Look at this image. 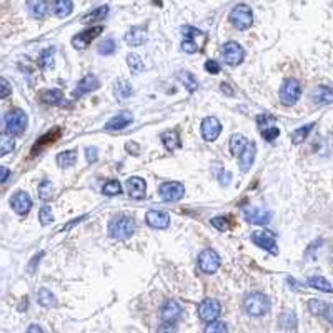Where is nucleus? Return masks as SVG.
I'll list each match as a JSON object with an SVG mask.
<instances>
[{"label": "nucleus", "instance_id": "nucleus-1", "mask_svg": "<svg viewBox=\"0 0 333 333\" xmlns=\"http://www.w3.org/2000/svg\"><path fill=\"white\" fill-rule=\"evenodd\" d=\"M135 220L127 215L113 217L108 223V233L117 240H128L135 233Z\"/></svg>", "mask_w": 333, "mask_h": 333}, {"label": "nucleus", "instance_id": "nucleus-2", "mask_svg": "<svg viewBox=\"0 0 333 333\" xmlns=\"http://www.w3.org/2000/svg\"><path fill=\"white\" fill-rule=\"evenodd\" d=\"M243 308L250 316H263L270 308V302L263 293H248L243 300Z\"/></svg>", "mask_w": 333, "mask_h": 333}, {"label": "nucleus", "instance_id": "nucleus-3", "mask_svg": "<svg viewBox=\"0 0 333 333\" xmlns=\"http://www.w3.org/2000/svg\"><path fill=\"white\" fill-rule=\"evenodd\" d=\"M230 22L232 25L238 30H247L253 24V14L252 9L247 4H238L237 7H233L230 12Z\"/></svg>", "mask_w": 333, "mask_h": 333}, {"label": "nucleus", "instance_id": "nucleus-4", "mask_svg": "<svg viewBox=\"0 0 333 333\" xmlns=\"http://www.w3.org/2000/svg\"><path fill=\"white\" fill-rule=\"evenodd\" d=\"M27 122H29V117L24 110L20 108H15V110H10L7 115H5V128L10 135H20L25 132L27 128Z\"/></svg>", "mask_w": 333, "mask_h": 333}, {"label": "nucleus", "instance_id": "nucleus-5", "mask_svg": "<svg viewBox=\"0 0 333 333\" xmlns=\"http://www.w3.org/2000/svg\"><path fill=\"white\" fill-rule=\"evenodd\" d=\"M300 94H302V89H300V84L295 79H288L283 82L282 89H280V102L285 107H292L298 102Z\"/></svg>", "mask_w": 333, "mask_h": 333}, {"label": "nucleus", "instance_id": "nucleus-6", "mask_svg": "<svg viewBox=\"0 0 333 333\" xmlns=\"http://www.w3.org/2000/svg\"><path fill=\"white\" fill-rule=\"evenodd\" d=\"M198 267L204 274H215L220 269V256L217 255L215 250L207 248L198 256Z\"/></svg>", "mask_w": 333, "mask_h": 333}, {"label": "nucleus", "instance_id": "nucleus-7", "mask_svg": "<svg viewBox=\"0 0 333 333\" xmlns=\"http://www.w3.org/2000/svg\"><path fill=\"white\" fill-rule=\"evenodd\" d=\"M102 32H103V27H90V29L80 32V34H77L72 39L74 48H77V50H85V48L102 34Z\"/></svg>", "mask_w": 333, "mask_h": 333}, {"label": "nucleus", "instance_id": "nucleus-8", "mask_svg": "<svg viewBox=\"0 0 333 333\" xmlns=\"http://www.w3.org/2000/svg\"><path fill=\"white\" fill-rule=\"evenodd\" d=\"M222 55H223V60H225L228 65H232V67H237V65L242 63L245 52H243V48L240 47L237 42H227L225 45H223V48H222Z\"/></svg>", "mask_w": 333, "mask_h": 333}, {"label": "nucleus", "instance_id": "nucleus-9", "mask_svg": "<svg viewBox=\"0 0 333 333\" xmlns=\"http://www.w3.org/2000/svg\"><path fill=\"white\" fill-rule=\"evenodd\" d=\"M252 240H253L255 245H258L260 248L267 250V252H270V253H274V255L278 253L274 233H269L267 230H256V232L252 233Z\"/></svg>", "mask_w": 333, "mask_h": 333}, {"label": "nucleus", "instance_id": "nucleus-10", "mask_svg": "<svg viewBox=\"0 0 333 333\" xmlns=\"http://www.w3.org/2000/svg\"><path fill=\"white\" fill-rule=\"evenodd\" d=\"M220 303L217 302V300H214V298H205L204 302L200 303V307H198V315H200V318L204 320V321H214V320H217L218 318V315H220Z\"/></svg>", "mask_w": 333, "mask_h": 333}, {"label": "nucleus", "instance_id": "nucleus-11", "mask_svg": "<svg viewBox=\"0 0 333 333\" xmlns=\"http://www.w3.org/2000/svg\"><path fill=\"white\" fill-rule=\"evenodd\" d=\"M222 132V125L215 117H207L202 120V137L207 142H214Z\"/></svg>", "mask_w": 333, "mask_h": 333}, {"label": "nucleus", "instance_id": "nucleus-12", "mask_svg": "<svg viewBox=\"0 0 333 333\" xmlns=\"http://www.w3.org/2000/svg\"><path fill=\"white\" fill-rule=\"evenodd\" d=\"M185 195V188L178 182H167L160 187V196L165 202H177Z\"/></svg>", "mask_w": 333, "mask_h": 333}, {"label": "nucleus", "instance_id": "nucleus-13", "mask_svg": "<svg viewBox=\"0 0 333 333\" xmlns=\"http://www.w3.org/2000/svg\"><path fill=\"white\" fill-rule=\"evenodd\" d=\"M270 214L260 207H250V209H245V220L252 225H267L270 222Z\"/></svg>", "mask_w": 333, "mask_h": 333}, {"label": "nucleus", "instance_id": "nucleus-14", "mask_svg": "<svg viewBox=\"0 0 333 333\" xmlns=\"http://www.w3.org/2000/svg\"><path fill=\"white\" fill-rule=\"evenodd\" d=\"M145 220L149 223V227L157 228V230H162V228H167L170 225V217H168L167 212H160V210L147 212Z\"/></svg>", "mask_w": 333, "mask_h": 333}, {"label": "nucleus", "instance_id": "nucleus-15", "mask_svg": "<svg viewBox=\"0 0 333 333\" xmlns=\"http://www.w3.org/2000/svg\"><path fill=\"white\" fill-rule=\"evenodd\" d=\"M10 205L19 215H25L32 209V198L27 192H17L10 198Z\"/></svg>", "mask_w": 333, "mask_h": 333}, {"label": "nucleus", "instance_id": "nucleus-16", "mask_svg": "<svg viewBox=\"0 0 333 333\" xmlns=\"http://www.w3.org/2000/svg\"><path fill=\"white\" fill-rule=\"evenodd\" d=\"M180 313H182V308H180V305L175 300H168L160 310V316H162L163 323H175Z\"/></svg>", "mask_w": 333, "mask_h": 333}, {"label": "nucleus", "instance_id": "nucleus-17", "mask_svg": "<svg viewBox=\"0 0 333 333\" xmlns=\"http://www.w3.org/2000/svg\"><path fill=\"white\" fill-rule=\"evenodd\" d=\"M125 187H127V192L128 195L132 196L135 200H140L145 196V192H147V183L144 178L140 177H132L127 180V183H125Z\"/></svg>", "mask_w": 333, "mask_h": 333}, {"label": "nucleus", "instance_id": "nucleus-18", "mask_svg": "<svg viewBox=\"0 0 333 333\" xmlns=\"http://www.w3.org/2000/svg\"><path fill=\"white\" fill-rule=\"evenodd\" d=\"M255 154H256V147L252 142H247V145H245V149L240 152V170L242 172H248L250 168H252L253 162H255Z\"/></svg>", "mask_w": 333, "mask_h": 333}, {"label": "nucleus", "instance_id": "nucleus-19", "mask_svg": "<svg viewBox=\"0 0 333 333\" xmlns=\"http://www.w3.org/2000/svg\"><path fill=\"white\" fill-rule=\"evenodd\" d=\"M132 113L123 110L122 113H118V115H115L113 118H110L108 122L105 123V130H110V132H117V130H122L125 127H128L130 123H132Z\"/></svg>", "mask_w": 333, "mask_h": 333}, {"label": "nucleus", "instance_id": "nucleus-20", "mask_svg": "<svg viewBox=\"0 0 333 333\" xmlns=\"http://www.w3.org/2000/svg\"><path fill=\"white\" fill-rule=\"evenodd\" d=\"M98 87H100V82H98V79L95 77V75H85V77L79 82V85L75 87L74 95L75 97L85 95V94H89V92L97 90Z\"/></svg>", "mask_w": 333, "mask_h": 333}, {"label": "nucleus", "instance_id": "nucleus-21", "mask_svg": "<svg viewBox=\"0 0 333 333\" xmlns=\"http://www.w3.org/2000/svg\"><path fill=\"white\" fill-rule=\"evenodd\" d=\"M147 39H149V34H147V30L144 27H132L127 34H125V42L128 43V45H142V43H145Z\"/></svg>", "mask_w": 333, "mask_h": 333}, {"label": "nucleus", "instance_id": "nucleus-22", "mask_svg": "<svg viewBox=\"0 0 333 333\" xmlns=\"http://www.w3.org/2000/svg\"><path fill=\"white\" fill-rule=\"evenodd\" d=\"M308 308L313 315H323L326 313V318L328 321H331V307L328 303L320 302V300H310L308 302Z\"/></svg>", "mask_w": 333, "mask_h": 333}, {"label": "nucleus", "instance_id": "nucleus-23", "mask_svg": "<svg viewBox=\"0 0 333 333\" xmlns=\"http://www.w3.org/2000/svg\"><path fill=\"white\" fill-rule=\"evenodd\" d=\"M72 9H74L72 0H55V2H53V14H55L58 19H65L72 12Z\"/></svg>", "mask_w": 333, "mask_h": 333}, {"label": "nucleus", "instance_id": "nucleus-24", "mask_svg": "<svg viewBox=\"0 0 333 333\" xmlns=\"http://www.w3.org/2000/svg\"><path fill=\"white\" fill-rule=\"evenodd\" d=\"M113 94L117 95V98H128L132 95V85L127 80L118 79L115 80V85H113Z\"/></svg>", "mask_w": 333, "mask_h": 333}, {"label": "nucleus", "instance_id": "nucleus-25", "mask_svg": "<svg viewBox=\"0 0 333 333\" xmlns=\"http://www.w3.org/2000/svg\"><path fill=\"white\" fill-rule=\"evenodd\" d=\"M75 162H77V152L75 150H67L57 155V163H58V167H62V168L72 167Z\"/></svg>", "mask_w": 333, "mask_h": 333}, {"label": "nucleus", "instance_id": "nucleus-26", "mask_svg": "<svg viewBox=\"0 0 333 333\" xmlns=\"http://www.w3.org/2000/svg\"><path fill=\"white\" fill-rule=\"evenodd\" d=\"M247 142H248L247 137L242 135V134L232 135V139H230V152H232V155H240V152L245 149Z\"/></svg>", "mask_w": 333, "mask_h": 333}, {"label": "nucleus", "instance_id": "nucleus-27", "mask_svg": "<svg viewBox=\"0 0 333 333\" xmlns=\"http://www.w3.org/2000/svg\"><path fill=\"white\" fill-rule=\"evenodd\" d=\"M29 10L35 19H40L47 14V2L45 0H29Z\"/></svg>", "mask_w": 333, "mask_h": 333}, {"label": "nucleus", "instance_id": "nucleus-28", "mask_svg": "<svg viewBox=\"0 0 333 333\" xmlns=\"http://www.w3.org/2000/svg\"><path fill=\"white\" fill-rule=\"evenodd\" d=\"M107 14H108V7L107 5H102V7H98L97 10H94V12L85 15V17L82 19V22H84V24H95V22L105 19Z\"/></svg>", "mask_w": 333, "mask_h": 333}, {"label": "nucleus", "instance_id": "nucleus-29", "mask_svg": "<svg viewBox=\"0 0 333 333\" xmlns=\"http://www.w3.org/2000/svg\"><path fill=\"white\" fill-rule=\"evenodd\" d=\"M127 63H128V67H130V70H132L134 75L142 74V72H144V69H145V65H144V62H142V58H140L139 53H128V55H127Z\"/></svg>", "mask_w": 333, "mask_h": 333}, {"label": "nucleus", "instance_id": "nucleus-30", "mask_svg": "<svg viewBox=\"0 0 333 333\" xmlns=\"http://www.w3.org/2000/svg\"><path fill=\"white\" fill-rule=\"evenodd\" d=\"M313 100L316 103H321V105L330 103L331 102V89L330 87H318V89L313 92Z\"/></svg>", "mask_w": 333, "mask_h": 333}, {"label": "nucleus", "instance_id": "nucleus-31", "mask_svg": "<svg viewBox=\"0 0 333 333\" xmlns=\"http://www.w3.org/2000/svg\"><path fill=\"white\" fill-rule=\"evenodd\" d=\"M315 127V123H310V125H303V127L297 128L295 132L292 134V142L293 144H302V142H305V139L308 137V134L312 132V128Z\"/></svg>", "mask_w": 333, "mask_h": 333}, {"label": "nucleus", "instance_id": "nucleus-32", "mask_svg": "<svg viewBox=\"0 0 333 333\" xmlns=\"http://www.w3.org/2000/svg\"><path fill=\"white\" fill-rule=\"evenodd\" d=\"M162 140H163V145H165L168 150L180 149V137H178L177 132H172V130H170V132H165V134H163Z\"/></svg>", "mask_w": 333, "mask_h": 333}, {"label": "nucleus", "instance_id": "nucleus-33", "mask_svg": "<svg viewBox=\"0 0 333 333\" xmlns=\"http://www.w3.org/2000/svg\"><path fill=\"white\" fill-rule=\"evenodd\" d=\"M39 305H42V307L45 308H50L55 305V295H53L50 290H47V288H42V290L39 292Z\"/></svg>", "mask_w": 333, "mask_h": 333}, {"label": "nucleus", "instance_id": "nucleus-34", "mask_svg": "<svg viewBox=\"0 0 333 333\" xmlns=\"http://www.w3.org/2000/svg\"><path fill=\"white\" fill-rule=\"evenodd\" d=\"M62 92L60 90H47L42 94V102L43 103H48V105H57V103L62 102Z\"/></svg>", "mask_w": 333, "mask_h": 333}, {"label": "nucleus", "instance_id": "nucleus-35", "mask_svg": "<svg viewBox=\"0 0 333 333\" xmlns=\"http://www.w3.org/2000/svg\"><path fill=\"white\" fill-rule=\"evenodd\" d=\"M15 149V140L10 135H0V157L10 154Z\"/></svg>", "mask_w": 333, "mask_h": 333}, {"label": "nucleus", "instance_id": "nucleus-36", "mask_svg": "<svg viewBox=\"0 0 333 333\" xmlns=\"http://www.w3.org/2000/svg\"><path fill=\"white\" fill-rule=\"evenodd\" d=\"M308 285L316 288V290H321V292H326V293H331V285L330 282H326L325 278L321 277H312L308 278Z\"/></svg>", "mask_w": 333, "mask_h": 333}, {"label": "nucleus", "instance_id": "nucleus-37", "mask_svg": "<svg viewBox=\"0 0 333 333\" xmlns=\"http://www.w3.org/2000/svg\"><path fill=\"white\" fill-rule=\"evenodd\" d=\"M178 77H180V80L183 82L185 89H187L188 92H195L196 89H198V84H196L195 77L190 72H180Z\"/></svg>", "mask_w": 333, "mask_h": 333}, {"label": "nucleus", "instance_id": "nucleus-38", "mask_svg": "<svg viewBox=\"0 0 333 333\" xmlns=\"http://www.w3.org/2000/svg\"><path fill=\"white\" fill-rule=\"evenodd\" d=\"M103 195H108V196H113V195H118L122 193V185H120L118 180H110L103 185Z\"/></svg>", "mask_w": 333, "mask_h": 333}, {"label": "nucleus", "instance_id": "nucleus-39", "mask_svg": "<svg viewBox=\"0 0 333 333\" xmlns=\"http://www.w3.org/2000/svg\"><path fill=\"white\" fill-rule=\"evenodd\" d=\"M52 193H53V185H52L50 180H45V182H42L40 187H39V196H40V198L43 202H47L52 196Z\"/></svg>", "mask_w": 333, "mask_h": 333}, {"label": "nucleus", "instance_id": "nucleus-40", "mask_svg": "<svg viewBox=\"0 0 333 333\" xmlns=\"http://www.w3.org/2000/svg\"><path fill=\"white\" fill-rule=\"evenodd\" d=\"M53 48H47L40 53V65L43 69H52L53 67Z\"/></svg>", "mask_w": 333, "mask_h": 333}, {"label": "nucleus", "instance_id": "nucleus-41", "mask_svg": "<svg viewBox=\"0 0 333 333\" xmlns=\"http://www.w3.org/2000/svg\"><path fill=\"white\" fill-rule=\"evenodd\" d=\"M39 220L42 225H48V223L53 222V214H52V209L50 205H45L40 209V214H39Z\"/></svg>", "mask_w": 333, "mask_h": 333}, {"label": "nucleus", "instance_id": "nucleus-42", "mask_svg": "<svg viewBox=\"0 0 333 333\" xmlns=\"http://www.w3.org/2000/svg\"><path fill=\"white\" fill-rule=\"evenodd\" d=\"M113 52H115V42L113 40H105L98 45V53L100 55H110Z\"/></svg>", "mask_w": 333, "mask_h": 333}, {"label": "nucleus", "instance_id": "nucleus-43", "mask_svg": "<svg viewBox=\"0 0 333 333\" xmlns=\"http://www.w3.org/2000/svg\"><path fill=\"white\" fill-rule=\"evenodd\" d=\"M205 331L207 333H217V331H222V333H225V331H228V326L223 323V321H209V326L205 328Z\"/></svg>", "mask_w": 333, "mask_h": 333}, {"label": "nucleus", "instance_id": "nucleus-44", "mask_svg": "<svg viewBox=\"0 0 333 333\" xmlns=\"http://www.w3.org/2000/svg\"><path fill=\"white\" fill-rule=\"evenodd\" d=\"M198 43H196L193 39H188V37H185V40L182 42V50L183 52H188V53H195L198 52Z\"/></svg>", "mask_w": 333, "mask_h": 333}, {"label": "nucleus", "instance_id": "nucleus-45", "mask_svg": "<svg viewBox=\"0 0 333 333\" xmlns=\"http://www.w3.org/2000/svg\"><path fill=\"white\" fill-rule=\"evenodd\" d=\"M261 135H263L265 140L272 142V140H275L278 135H280V130H278L275 125H272V127H269V128H261Z\"/></svg>", "mask_w": 333, "mask_h": 333}, {"label": "nucleus", "instance_id": "nucleus-46", "mask_svg": "<svg viewBox=\"0 0 333 333\" xmlns=\"http://www.w3.org/2000/svg\"><path fill=\"white\" fill-rule=\"evenodd\" d=\"M210 223L217 228V230H220V232H225L227 228H228V220H227V217H215V218H212Z\"/></svg>", "mask_w": 333, "mask_h": 333}, {"label": "nucleus", "instance_id": "nucleus-47", "mask_svg": "<svg viewBox=\"0 0 333 333\" xmlns=\"http://www.w3.org/2000/svg\"><path fill=\"white\" fill-rule=\"evenodd\" d=\"M182 34L185 37H188V39H193V40H195V37H205V34H202L198 29H195V27H192V25H185L182 29Z\"/></svg>", "mask_w": 333, "mask_h": 333}, {"label": "nucleus", "instance_id": "nucleus-48", "mask_svg": "<svg viewBox=\"0 0 333 333\" xmlns=\"http://www.w3.org/2000/svg\"><path fill=\"white\" fill-rule=\"evenodd\" d=\"M10 94H12V87H10V84L7 80L0 77V98L9 97Z\"/></svg>", "mask_w": 333, "mask_h": 333}, {"label": "nucleus", "instance_id": "nucleus-49", "mask_svg": "<svg viewBox=\"0 0 333 333\" xmlns=\"http://www.w3.org/2000/svg\"><path fill=\"white\" fill-rule=\"evenodd\" d=\"M85 155H87V162H89V163H94V162L97 160V158H98V150L95 149V147H87Z\"/></svg>", "mask_w": 333, "mask_h": 333}, {"label": "nucleus", "instance_id": "nucleus-50", "mask_svg": "<svg viewBox=\"0 0 333 333\" xmlns=\"http://www.w3.org/2000/svg\"><path fill=\"white\" fill-rule=\"evenodd\" d=\"M205 69H207V72H209V74H218V72H220V65H218L215 60H207Z\"/></svg>", "mask_w": 333, "mask_h": 333}, {"label": "nucleus", "instance_id": "nucleus-51", "mask_svg": "<svg viewBox=\"0 0 333 333\" xmlns=\"http://www.w3.org/2000/svg\"><path fill=\"white\" fill-rule=\"evenodd\" d=\"M256 120H258V125H260V127H263L265 123L270 127V125H274V122H275V118L272 117V115H260Z\"/></svg>", "mask_w": 333, "mask_h": 333}, {"label": "nucleus", "instance_id": "nucleus-52", "mask_svg": "<svg viewBox=\"0 0 333 333\" xmlns=\"http://www.w3.org/2000/svg\"><path fill=\"white\" fill-rule=\"evenodd\" d=\"M9 177H10V170H9V168H7V167H0V183L7 182Z\"/></svg>", "mask_w": 333, "mask_h": 333}, {"label": "nucleus", "instance_id": "nucleus-53", "mask_svg": "<svg viewBox=\"0 0 333 333\" xmlns=\"http://www.w3.org/2000/svg\"><path fill=\"white\" fill-rule=\"evenodd\" d=\"M127 152H128V154H132V155H139L140 154L139 145L134 144V142H128V144H127Z\"/></svg>", "mask_w": 333, "mask_h": 333}, {"label": "nucleus", "instance_id": "nucleus-54", "mask_svg": "<svg viewBox=\"0 0 333 333\" xmlns=\"http://www.w3.org/2000/svg\"><path fill=\"white\" fill-rule=\"evenodd\" d=\"M230 180H232V177H230V173H227V172H223L222 175H220V182H222V185H228L230 183Z\"/></svg>", "mask_w": 333, "mask_h": 333}, {"label": "nucleus", "instance_id": "nucleus-55", "mask_svg": "<svg viewBox=\"0 0 333 333\" xmlns=\"http://www.w3.org/2000/svg\"><path fill=\"white\" fill-rule=\"evenodd\" d=\"M80 220H82V218H77V220H74V222H70V223H67V225H65V227H63V230H70V228H72V227L75 225V223H79Z\"/></svg>", "mask_w": 333, "mask_h": 333}, {"label": "nucleus", "instance_id": "nucleus-56", "mask_svg": "<svg viewBox=\"0 0 333 333\" xmlns=\"http://www.w3.org/2000/svg\"><path fill=\"white\" fill-rule=\"evenodd\" d=\"M222 90H223V92H227V94H232V89H230V87H227L225 84L222 85Z\"/></svg>", "mask_w": 333, "mask_h": 333}, {"label": "nucleus", "instance_id": "nucleus-57", "mask_svg": "<svg viewBox=\"0 0 333 333\" xmlns=\"http://www.w3.org/2000/svg\"><path fill=\"white\" fill-rule=\"evenodd\" d=\"M29 331H42L40 326H29Z\"/></svg>", "mask_w": 333, "mask_h": 333}]
</instances>
